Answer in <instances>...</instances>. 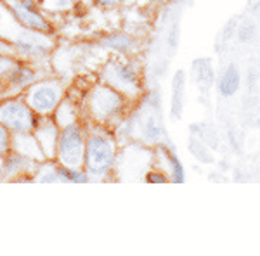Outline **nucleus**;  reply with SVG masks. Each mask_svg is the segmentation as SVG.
Returning a JSON list of instances; mask_svg holds the SVG:
<instances>
[{
	"label": "nucleus",
	"instance_id": "nucleus-1",
	"mask_svg": "<svg viewBox=\"0 0 260 256\" xmlns=\"http://www.w3.org/2000/svg\"><path fill=\"white\" fill-rule=\"evenodd\" d=\"M85 125V156L83 168L92 175L95 182H104L115 173L116 158H118V138L115 130L103 125L89 123Z\"/></svg>",
	"mask_w": 260,
	"mask_h": 256
},
{
	"label": "nucleus",
	"instance_id": "nucleus-2",
	"mask_svg": "<svg viewBox=\"0 0 260 256\" xmlns=\"http://www.w3.org/2000/svg\"><path fill=\"white\" fill-rule=\"evenodd\" d=\"M130 100L103 82H94L80 100L82 121L115 130L127 116Z\"/></svg>",
	"mask_w": 260,
	"mask_h": 256
},
{
	"label": "nucleus",
	"instance_id": "nucleus-3",
	"mask_svg": "<svg viewBox=\"0 0 260 256\" xmlns=\"http://www.w3.org/2000/svg\"><path fill=\"white\" fill-rule=\"evenodd\" d=\"M14 56L21 62L35 66H49L52 54L56 52L57 39L56 33H40L19 28L11 42Z\"/></svg>",
	"mask_w": 260,
	"mask_h": 256
},
{
	"label": "nucleus",
	"instance_id": "nucleus-4",
	"mask_svg": "<svg viewBox=\"0 0 260 256\" xmlns=\"http://www.w3.org/2000/svg\"><path fill=\"white\" fill-rule=\"evenodd\" d=\"M99 82L120 92L130 102H134L142 94L139 68L132 61H108L99 69Z\"/></svg>",
	"mask_w": 260,
	"mask_h": 256
},
{
	"label": "nucleus",
	"instance_id": "nucleus-5",
	"mask_svg": "<svg viewBox=\"0 0 260 256\" xmlns=\"http://www.w3.org/2000/svg\"><path fill=\"white\" fill-rule=\"evenodd\" d=\"M21 95L37 116H52L66 95V83L56 77H44L26 87Z\"/></svg>",
	"mask_w": 260,
	"mask_h": 256
},
{
	"label": "nucleus",
	"instance_id": "nucleus-6",
	"mask_svg": "<svg viewBox=\"0 0 260 256\" xmlns=\"http://www.w3.org/2000/svg\"><path fill=\"white\" fill-rule=\"evenodd\" d=\"M85 156V125L83 121H75L59 128L54 161L61 166L83 168Z\"/></svg>",
	"mask_w": 260,
	"mask_h": 256
},
{
	"label": "nucleus",
	"instance_id": "nucleus-7",
	"mask_svg": "<svg viewBox=\"0 0 260 256\" xmlns=\"http://www.w3.org/2000/svg\"><path fill=\"white\" fill-rule=\"evenodd\" d=\"M39 116L31 111L23 95H9L0 99V125H4L12 135L31 133Z\"/></svg>",
	"mask_w": 260,
	"mask_h": 256
},
{
	"label": "nucleus",
	"instance_id": "nucleus-8",
	"mask_svg": "<svg viewBox=\"0 0 260 256\" xmlns=\"http://www.w3.org/2000/svg\"><path fill=\"white\" fill-rule=\"evenodd\" d=\"M2 2L21 28L40 33H56L52 21L33 0H2Z\"/></svg>",
	"mask_w": 260,
	"mask_h": 256
},
{
	"label": "nucleus",
	"instance_id": "nucleus-9",
	"mask_svg": "<svg viewBox=\"0 0 260 256\" xmlns=\"http://www.w3.org/2000/svg\"><path fill=\"white\" fill-rule=\"evenodd\" d=\"M4 166V182H30L31 175L35 173L39 161L23 156L18 151L11 149L2 158Z\"/></svg>",
	"mask_w": 260,
	"mask_h": 256
},
{
	"label": "nucleus",
	"instance_id": "nucleus-10",
	"mask_svg": "<svg viewBox=\"0 0 260 256\" xmlns=\"http://www.w3.org/2000/svg\"><path fill=\"white\" fill-rule=\"evenodd\" d=\"M33 137L39 142L42 153H44L45 159L56 158V145H57V135H59V127L52 116H39L37 125L33 128Z\"/></svg>",
	"mask_w": 260,
	"mask_h": 256
},
{
	"label": "nucleus",
	"instance_id": "nucleus-11",
	"mask_svg": "<svg viewBox=\"0 0 260 256\" xmlns=\"http://www.w3.org/2000/svg\"><path fill=\"white\" fill-rule=\"evenodd\" d=\"M98 45H99V49L110 50V52H115V54H130L136 49L137 44H136V40H134V36L128 35V33L111 31V33H106V35L99 36Z\"/></svg>",
	"mask_w": 260,
	"mask_h": 256
},
{
	"label": "nucleus",
	"instance_id": "nucleus-12",
	"mask_svg": "<svg viewBox=\"0 0 260 256\" xmlns=\"http://www.w3.org/2000/svg\"><path fill=\"white\" fill-rule=\"evenodd\" d=\"M52 120L56 121V125L59 128L66 127V125H70V123H75V121H80L82 120L80 102L71 99L70 95L66 94L61 102L57 104V107L54 109Z\"/></svg>",
	"mask_w": 260,
	"mask_h": 256
},
{
	"label": "nucleus",
	"instance_id": "nucleus-13",
	"mask_svg": "<svg viewBox=\"0 0 260 256\" xmlns=\"http://www.w3.org/2000/svg\"><path fill=\"white\" fill-rule=\"evenodd\" d=\"M12 149L18 151L23 156L33 159V161H45V156L42 153L39 142L33 137V133H19V135H12Z\"/></svg>",
	"mask_w": 260,
	"mask_h": 256
},
{
	"label": "nucleus",
	"instance_id": "nucleus-14",
	"mask_svg": "<svg viewBox=\"0 0 260 256\" xmlns=\"http://www.w3.org/2000/svg\"><path fill=\"white\" fill-rule=\"evenodd\" d=\"M186 89V75L184 71H177L172 80V97H170V113L175 120L180 118L184 111V90Z\"/></svg>",
	"mask_w": 260,
	"mask_h": 256
},
{
	"label": "nucleus",
	"instance_id": "nucleus-15",
	"mask_svg": "<svg viewBox=\"0 0 260 256\" xmlns=\"http://www.w3.org/2000/svg\"><path fill=\"white\" fill-rule=\"evenodd\" d=\"M30 182L33 184H61L59 171H57V163L54 159H45L39 163L35 173L31 175Z\"/></svg>",
	"mask_w": 260,
	"mask_h": 256
},
{
	"label": "nucleus",
	"instance_id": "nucleus-16",
	"mask_svg": "<svg viewBox=\"0 0 260 256\" xmlns=\"http://www.w3.org/2000/svg\"><path fill=\"white\" fill-rule=\"evenodd\" d=\"M240 83H241V75L238 68L234 64L228 66L219 78V94L224 95V97H231V95H234L238 89H240Z\"/></svg>",
	"mask_w": 260,
	"mask_h": 256
},
{
	"label": "nucleus",
	"instance_id": "nucleus-17",
	"mask_svg": "<svg viewBox=\"0 0 260 256\" xmlns=\"http://www.w3.org/2000/svg\"><path fill=\"white\" fill-rule=\"evenodd\" d=\"M45 14H70L82 6L80 0H33Z\"/></svg>",
	"mask_w": 260,
	"mask_h": 256
},
{
	"label": "nucleus",
	"instance_id": "nucleus-18",
	"mask_svg": "<svg viewBox=\"0 0 260 256\" xmlns=\"http://www.w3.org/2000/svg\"><path fill=\"white\" fill-rule=\"evenodd\" d=\"M61 184H95L92 175L85 168H71V166H61L57 165Z\"/></svg>",
	"mask_w": 260,
	"mask_h": 256
},
{
	"label": "nucleus",
	"instance_id": "nucleus-19",
	"mask_svg": "<svg viewBox=\"0 0 260 256\" xmlns=\"http://www.w3.org/2000/svg\"><path fill=\"white\" fill-rule=\"evenodd\" d=\"M160 149H161L163 156H165L167 163H169V168H170V177L169 178L174 184L186 182V173H184V166H182V163H180V159L177 158V154H175L174 151H172L169 145H165V144H161Z\"/></svg>",
	"mask_w": 260,
	"mask_h": 256
},
{
	"label": "nucleus",
	"instance_id": "nucleus-20",
	"mask_svg": "<svg viewBox=\"0 0 260 256\" xmlns=\"http://www.w3.org/2000/svg\"><path fill=\"white\" fill-rule=\"evenodd\" d=\"M19 28L21 26L11 16L9 9H7V7L4 6L2 0H0V39L11 44L12 39H14V35L19 31Z\"/></svg>",
	"mask_w": 260,
	"mask_h": 256
},
{
	"label": "nucleus",
	"instance_id": "nucleus-21",
	"mask_svg": "<svg viewBox=\"0 0 260 256\" xmlns=\"http://www.w3.org/2000/svg\"><path fill=\"white\" fill-rule=\"evenodd\" d=\"M194 69H196V78L200 83L205 85H212L213 83V69L210 66V62L207 59H200L194 62Z\"/></svg>",
	"mask_w": 260,
	"mask_h": 256
},
{
	"label": "nucleus",
	"instance_id": "nucleus-22",
	"mask_svg": "<svg viewBox=\"0 0 260 256\" xmlns=\"http://www.w3.org/2000/svg\"><path fill=\"white\" fill-rule=\"evenodd\" d=\"M189 151L196 156V159H200L201 163H212L213 158L210 156L208 149L205 148L203 142H200L198 138H191L189 140Z\"/></svg>",
	"mask_w": 260,
	"mask_h": 256
},
{
	"label": "nucleus",
	"instance_id": "nucleus-23",
	"mask_svg": "<svg viewBox=\"0 0 260 256\" xmlns=\"http://www.w3.org/2000/svg\"><path fill=\"white\" fill-rule=\"evenodd\" d=\"M255 31H257L255 24L251 23V21H245V23H241L240 26L236 28V36L241 44H248V42L255 39Z\"/></svg>",
	"mask_w": 260,
	"mask_h": 256
},
{
	"label": "nucleus",
	"instance_id": "nucleus-24",
	"mask_svg": "<svg viewBox=\"0 0 260 256\" xmlns=\"http://www.w3.org/2000/svg\"><path fill=\"white\" fill-rule=\"evenodd\" d=\"M18 57L12 54H0V80L6 78L7 73L18 64Z\"/></svg>",
	"mask_w": 260,
	"mask_h": 256
},
{
	"label": "nucleus",
	"instance_id": "nucleus-25",
	"mask_svg": "<svg viewBox=\"0 0 260 256\" xmlns=\"http://www.w3.org/2000/svg\"><path fill=\"white\" fill-rule=\"evenodd\" d=\"M12 149V133L4 125H0V159Z\"/></svg>",
	"mask_w": 260,
	"mask_h": 256
},
{
	"label": "nucleus",
	"instance_id": "nucleus-26",
	"mask_svg": "<svg viewBox=\"0 0 260 256\" xmlns=\"http://www.w3.org/2000/svg\"><path fill=\"white\" fill-rule=\"evenodd\" d=\"M144 180L148 184H167V182H170V178L167 177V175H163V171H160V170L146 171Z\"/></svg>",
	"mask_w": 260,
	"mask_h": 256
},
{
	"label": "nucleus",
	"instance_id": "nucleus-27",
	"mask_svg": "<svg viewBox=\"0 0 260 256\" xmlns=\"http://www.w3.org/2000/svg\"><path fill=\"white\" fill-rule=\"evenodd\" d=\"M179 39H180V26H179V21H175V23L172 24L170 31H169V47L177 49Z\"/></svg>",
	"mask_w": 260,
	"mask_h": 256
},
{
	"label": "nucleus",
	"instance_id": "nucleus-28",
	"mask_svg": "<svg viewBox=\"0 0 260 256\" xmlns=\"http://www.w3.org/2000/svg\"><path fill=\"white\" fill-rule=\"evenodd\" d=\"M92 4L103 11H113L121 6V0H92Z\"/></svg>",
	"mask_w": 260,
	"mask_h": 256
},
{
	"label": "nucleus",
	"instance_id": "nucleus-29",
	"mask_svg": "<svg viewBox=\"0 0 260 256\" xmlns=\"http://www.w3.org/2000/svg\"><path fill=\"white\" fill-rule=\"evenodd\" d=\"M0 54H12V56H14L11 44H9V42H6V40H2V39H0Z\"/></svg>",
	"mask_w": 260,
	"mask_h": 256
},
{
	"label": "nucleus",
	"instance_id": "nucleus-30",
	"mask_svg": "<svg viewBox=\"0 0 260 256\" xmlns=\"http://www.w3.org/2000/svg\"><path fill=\"white\" fill-rule=\"evenodd\" d=\"M82 2V7H92L94 4H92V0H80Z\"/></svg>",
	"mask_w": 260,
	"mask_h": 256
},
{
	"label": "nucleus",
	"instance_id": "nucleus-31",
	"mask_svg": "<svg viewBox=\"0 0 260 256\" xmlns=\"http://www.w3.org/2000/svg\"><path fill=\"white\" fill-rule=\"evenodd\" d=\"M4 182V166H2V159H0V184Z\"/></svg>",
	"mask_w": 260,
	"mask_h": 256
},
{
	"label": "nucleus",
	"instance_id": "nucleus-32",
	"mask_svg": "<svg viewBox=\"0 0 260 256\" xmlns=\"http://www.w3.org/2000/svg\"><path fill=\"white\" fill-rule=\"evenodd\" d=\"M151 4H161V2H165V0H149Z\"/></svg>",
	"mask_w": 260,
	"mask_h": 256
},
{
	"label": "nucleus",
	"instance_id": "nucleus-33",
	"mask_svg": "<svg viewBox=\"0 0 260 256\" xmlns=\"http://www.w3.org/2000/svg\"><path fill=\"white\" fill-rule=\"evenodd\" d=\"M130 2H134V0H121V4H130Z\"/></svg>",
	"mask_w": 260,
	"mask_h": 256
},
{
	"label": "nucleus",
	"instance_id": "nucleus-34",
	"mask_svg": "<svg viewBox=\"0 0 260 256\" xmlns=\"http://www.w3.org/2000/svg\"><path fill=\"white\" fill-rule=\"evenodd\" d=\"M257 125H258V127H260V118L257 120Z\"/></svg>",
	"mask_w": 260,
	"mask_h": 256
}]
</instances>
